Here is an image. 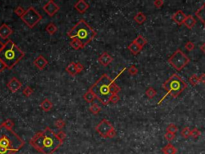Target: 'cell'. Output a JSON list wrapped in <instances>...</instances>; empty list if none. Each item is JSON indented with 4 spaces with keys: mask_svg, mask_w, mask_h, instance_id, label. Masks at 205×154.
I'll return each mask as SVG.
<instances>
[{
    "mask_svg": "<svg viewBox=\"0 0 205 154\" xmlns=\"http://www.w3.org/2000/svg\"><path fill=\"white\" fill-rule=\"evenodd\" d=\"M33 63L38 69L43 70L46 67V66L48 64V61L43 55H40L35 59Z\"/></svg>",
    "mask_w": 205,
    "mask_h": 154,
    "instance_id": "12",
    "label": "cell"
},
{
    "mask_svg": "<svg viewBox=\"0 0 205 154\" xmlns=\"http://www.w3.org/2000/svg\"><path fill=\"white\" fill-rule=\"evenodd\" d=\"M42 19L43 16L32 7H29L21 17L22 21L31 29L34 28L42 20Z\"/></svg>",
    "mask_w": 205,
    "mask_h": 154,
    "instance_id": "8",
    "label": "cell"
},
{
    "mask_svg": "<svg viewBox=\"0 0 205 154\" xmlns=\"http://www.w3.org/2000/svg\"><path fill=\"white\" fill-rule=\"evenodd\" d=\"M162 152L164 154H176L177 149L174 145H172V144L169 143L163 148Z\"/></svg>",
    "mask_w": 205,
    "mask_h": 154,
    "instance_id": "20",
    "label": "cell"
},
{
    "mask_svg": "<svg viewBox=\"0 0 205 154\" xmlns=\"http://www.w3.org/2000/svg\"><path fill=\"white\" fill-rule=\"evenodd\" d=\"M66 71L69 75H72V76H75L78 74L76 70V66H75V63L72 62L70 63L69 64L67 65V67H66Z\"/></svg>",
    "mask_w": 205,
    "mask_h": 154,
    "instance_id": "21",
    "label": "cell"
},
{
    "mask_svg": "<svg viewBox=\"0 0 205 154\" xmlns=\"http://www.w3.org/2000/svg\"><path fill=\"white\" fill-rule=\"evenodd\" d=\"M75 66H76V70H77V72H78V74L80 73L82 71H84V65L82 64L81 63H79V62L75 63Z\"/></svg>",
    "mask_w": 205,
    "mask_h": 154,
    "instance_id": "44",
    "label": "cell"
},
{
    "mask_svg": "<svg viewBox=\"0 0 205 154\" xmlns=\"http://www.w3.org/2000/svg\"><path fill=\"white\" fill-rule=\"evenodd\" d=\"M124 70H125V68L122 70L121 72L113 79H111L108 75L103 74L91 87L90 90L93 92V94L96 96V98L98 99L100 101L103 105H107V104H108L110 103V99H111V97L112 96V92L110 91L111 84L114 81H115V79L120 75V74L124 72Z\"/></svg>",
    "mask_w": 205,
    "mask_h": 154,
    "instance_id": "3",
    "label": "cell"
},
{
    "mask_svg": "<svg viewBox=\"0 0 205 154\" xmlns=\"http://www.w3.org/2000/svg\"><path fill=\"white\" fill-rule=\"evenodd\" d=\"M189 82L191 83L192 86H196L200 83V79H199V77L196 74H194L189 78Z\"/></svg>",
    "mask_w": 205,
    "mask_h": 154,
    "instance_id": "33",
    "label": "cell"
},
{
    "mask_svg": "<svg viewBox=\"0 0 205 154\" xmlns=\"http://www.w3.org/2000/svg\"><path fill=\"white\" fill-rule=\"evenodd\" d=\"M200 131L199 129H197V128H194V129L191 130V135H190V137H192L193 138H198L200 136Z\"/></svg>",
    "mask_w": 205,
    "mask_h": 154,
    "instance_id": "37",
    "label": "cell"
},
{
    "mask_svg": "<svg viewBox=\"0 0 205 154\" xmlns=\"http://www.w3.org/2000/svg\"><path fill=\"white\" fill-rule=\"evenodd\" d=\"M187 87L188 84L181 79V77L177 74H173L169 79H167L163 84V88L167 91V93L165 95L164 98L160 100L159 103H161V102L169 95L173 98H176L182 91L187 88Z\"/></svg>",
    "mask_w": 205,
    "mask_h": 154,
    "instance_id": "6",
    "label": "cell"
},
{
    "mask_svg": "<svg viewBox=\"0 0 205 154\" xmlns=\"http://www.w3.org/2000/svg\"><path fill=\"white\" fill-rule=\"evenodd\" d=\"M25 145V141L13 129L0 125V154H15Z\"/></svg>",
    "mask_w": 205,
    "mask_h": 154,
    "instance_id": "2",
    "label": "cell"
},
{
    "mask_svg": "<svg viewBox=\"0 0 205 154\" xmlns=\"http://www.w3.org/2000/svg\"><path fill=\"white\" fill-rule=\"evenodd\" d=\"M196 15L205 26V2L202 5L200 8L197 10V11L196 12Z\"/></svg>",
    "mask_w": 205,
    "mask_h": 154,
    "instance_id": "19",
    "label": "cell"
},
{
    "mask_svg": "<svg viewBox=\"0 0 205 154\" xmlns=\"http://www.w3.org/2000/svg\"><path fill=\"white\" fill-rule=\"evenodd\" d=\"M25 56V53L11 39L5 43V47L0 51V60L4 63L8 69H12Z\"/></svg>",
    "mask_w": 205,
    "mask_h": 154,
    "instance_id": "5",
    "label": "cell"
},
{
    "mask_svg": "<svg viewBox=\"0 0 205 154\" xmlns=\"http://www.w3.org/2000/svg\"><path fill=\"white\" fill-rule=\"evenodd\" d=\"M6 68H7V66H6V64H5L4 63L2 62V60H0V72H3V71H4Z\"/></svg>",
    "mask_w": 205,
    "mask_h": 154,
    "instance_id": "47",
    "label": "cell"
},
{
    "mask_svg": "<svg viewBox=\"0 0 205 154\" xmlns=\"http://www.w3.org/2000/svg\"><path fill=\"white\" fill-rule=\"evenodd\" d=\"M185 48H186L188 51H191L194 50V48H195V44H194L192 42H191V41H189V42H188V43L185 44Z\"/></svg>",
    "mask_w": 205,
    "mask_h": 154,
    "instance_id": "42",
    "label": "cell"
},
{
    "mask_svg": "<svg viewBox=\"0 0 205 154\" xmlns=\"http://www.w3.org/2000/svg\"><path fill=\"white\" fill-rule=\"evenodd\" d=\"M186 17H187L186 14H184L182 11L179 10V11H177L172 15V19L176 23L178 24L179 26H181V25L184 24V20L186 19Z\"/></svg>",
    "mask_w": 205,
    "mask_h": 154,
    "instance_id": "13",
    "label": "cell"
},
{
    "mask_svg": "<svg viewBox=\"0 0 205 154\" xmlns=\"http://www.w3.org/2000/svg\"><path fill=\"white\" fill-rule=\"evenodd\" d=\"M120 89L121 88L115 84V81L113 82V83L111 84V86H110V91H111L112 95H113V94H118V92L120 91Z\"/></svg>",
    "mask_w": 205,
    "mask_h": 154,
    "instance_id": "29",
    "label": "cell"
},
{
    "mask_svg": "<svg viewBox=\"0 0 205 154\" xmlns=\"http://www.w3.org/2000/svg\"><path fill=\"white\" fill-rule=\"evenodd\" d=\"M199 79H200V83H202V84H205V73L201 74V75L199 77Z\"/></svg>",
    "mask_w": 205,
    "mask_h": 154,
    "instance_id": "48",
    "label": "cell"
},
{
    "mask_svg": "<svg viewBox=\"0 0 205 154\" xmlns=\"http://www.w3.org/2000/svg\"><path fill=\"white\" fill-rule=\"evenodd\" d=\"M114 129V127L112 126L111 123L106 119L102 120L99 124L96 127V132L100 135L103 138H107V134L111 130Z\"/></svg>",
    "mask_w": 205,
    "mask_h": 154,
    "instance_id": "9",
    "label": "cell"
},
{
    "mask_svg": "<svg viewBox=\"0 0 205 154\" xmlns=\"http://www.w3.org/2000/svg\"><path fill=\"white\" fill-rule=\"evenodd\" d=\"M200 50L202 51H203V52L205 54V43H203V45H201L200 47Z\"/></svg>",
    "mask_w": 205,
    "mask_h": 154,
    "instance_id": "50",
    "label": "cell"
},
{
    "mask_svg": "<svg viewBox=\"0 0 205 154\" xmlns=\"http://www.w3.org/2000/svg\"><path fill=\"white\" fill-rule=\"evenodd\" d=\"M133 42H135V43L137 44V45H139V47H140L141 48H143L144 46L148 43V41H147V39H146L143 36H142L141 35H138L137 37H136V38H135V40L133 41Z\"/></svg>",
    "mask_w": 205,
    "mask_h": 154,
    "instance_id": "23",
    "label": "cell"
},
{
    "mask_svg": "<svg viewBox=\"0 0 205 154\" xmlns=\"http://www.w3.org/2000/svg\"><path fill=\"white\" fill-rule=\"evenodd\" d=\"M29 144L42 154H53L62 145L63 141L50 128L47 127L43 131L37 132Z\"/></svg>",
    "mask_w": 205,
    "mask_h": 154,
    "instance_id": "1",
    "label": "cell"
},
{
    "mask_svg": "<svg viewBox=\"0 0 205 154\" xmlns=\"http://www.w3.org/2000/svg\"><path fill=\"white\" fill-rule=\"evenodd\" d=\"M40 108L44 111L45 112H48L51 110V108H53V103H51V101L49 99H45L42 101V103H40Z\"/></svg>",
    "mask_w": 205,
    "mask_h": 154,
    "instance_id": "18",
    "label": "cell"
},
{
    "mask_svg": "<svg viewBox=\"0 0 205 154\" xmlns=\"http://www.w3.org/2000/svg\"><path fill=\"white\" fill-rule=\"evenodd\" d=\"M33 89L31 88L30 86H26L25 88L23 90V95L26 97H30L33 94Z\"/></svg>",
    "mask_w": 205,
    "mask_h": 154,
    "instance_id": "31",
    "label": "cell"
},
{
    "mask_svg": "<svg viewBox=\"0 0 205 154\" xmlns=\"http://www.w3.org/2000/svg\"><path fill=\"white\" fill-rule=\"evenodd\" d=\"M56 135H57L58 138L63 142V140H64L66 139V137H67V134H66L63 131H60Z\"/></svg>",
    "mask_w": 205,
    "mask_h": 154,
    "instance_id": "40",
    "label": "cell"
},
{
    "mask_svg": "<svg viewBox=\"0 0 205 154\" xmlns=\"http://www.w3.org/2000/svg\"><path fill=\"white\" fill-rule=\"evenodd\" d=\"M2 125L4 126L5 128H7L8 129H12L14 126V123L13 122V120H11V119H7L4 121V122L2 123Z\"/></svg>",
    "mask_w": 205,
    "mask_h": 154,
    "instance_id": "30",
    "label": "cell"
},
{
    "mask_svg": "<svg viewBox=\"0 0 205 154\" xmlns=\"http://www.w3.org/2000/svg\"><path fill=\"white\" fill-rule=\"evenodd\" d=\"M5 47V43H2V41H0V51H2V49L4 48Z\"/></svg>",
    "mask_w": 205,
    "mask_h": 154,
    "instance_id": "49",
    "label": "cell"
},
{
    "mask_svg": "<svg viewBox=\"0 0 205 154\" xmlns=\"http://www.w3.org/2000/svg\"><path fill=\"white\" fill-rule=\"evenodd\" d=\"M89 109H90V111H91L93 114H98V113L101 111V108L97 104V103H93V104H91V107L89 108Z\"/></svg>",
    "mask_w": 205,
    "mask_h": 154,
    "instance_id": "32",
    "label": "cell"
},
{
    "mask_svg": "<svg viewBox=\"0 0 205 154\" xmlns=\"http://www.w3.org/2000/svg\"><path fill=\"white\" fill-rule=\"evenodd\" d=\"M190 62L189 58L180 49H177L171 57L168 59V63L176 71H181Z\"/></svg>",
    "mask_w": 205,
    "mask_h": 154,
    "instance_id": "7",
    "label": "cell"
},
{
    "mask_svg": "<svg viewBox=\"0 0 205 154\" xmlns=\"http://www.w3.org/2000/svg\"><path fill=\"white\" fill-rule=\"evenodd\" d=\"M84 99L87 102V103H92L94 101V100L96 98V96H95V95L93 94V92L89 89L88 91H87L86 93L84 95Z\"/></svg>",
    "mask_w": 205,
    "mask_h": 154,
    "instance_id": "25",
    "label": "cell"
},
{
    "mask_svg": "<svg viewBox=\"0 0 205 154\" xmlns=\"http://www.w3.org/2000/svg\"><path fill=\"white\" fill-rule=\"evenodd\" d=\"M154 6H155L156 8H160V7H163V5H164V1L163 0H155V1H154Z\"/></svg>",
    "mask_w": 205,
    "mask_h": 154,
    "instance_id": "45",
    "label": "cell"
},
{
    "mask_svg": "<svg viewBox=\"0 0 205 154\" xmlns=\"http://www.w3.org/2000/svg\"><path fill=\"white\" fill-rule=\"evenodd\" d=\"M43 10L50 17L54 16L60 10V6L56 4L53 0H50L43 7Z\"/></svg>",
    "mask_w": 205,
    "mask_h": 154,
    "instance_id": "10",
    "label": "cell"
},
{
    "mask_svg": "<svg viewBox=\"0 0 205 154\" xmlns=\"http://www.w3.org/2000/svg\"><path fill=\"white\" fill-rule=\"evenodd\" d=\"M22 86H23V84L17 79L16 77L11 78L7 84V87L12 93H16L17 91L21 88Z\"/></svg>",
    "mask_w": 205,
    "mask_h": 154,
    "instance_id": "11",
    "label": "cell"
},
{
    "mask_svg": "<svg viewBox=\"0 0 205 154\" xmlns=\"http://www.w3.org/2000/svg\"><path fill=\"white\" fill-rule=\"evenodd\" d=\"M146 19H147V18H146L145 14H143V12H139L134 16V20L138 24L143 23L146 21Z\"/></svg>",
    "mask_w": 205,
    "mask_h": 154,
    "instance_id": "24",
    "label": "cell"
},
{
    "mask_svg": "<svg viewBox=\"0 0 205 154\" xmlns=\"http://www.w3.org/2000/svg\"><path fill=\"white\" fill-rule=\"evenodd\" d=\"M75 9L80 14H84V12L87 11V10L89 8V4L87 3L84 0H79L75 4Z\"/></svg>",
    "mask_w": 205,
    "mask_h": 154,
    "instance_id": "15",
    "label": "cell"
},
{
    "mask_svg": "<svg viewBox=\"0 0 205 154\" xmlns=\"http://www.w3.org/2000/svg\"><path fill=\"white\" fill-rule=\"evenodd\" d=\"M116 136V132H115V130L112 129L109 132H108V134H107V138H113V137H115Z\"/></svg>",
    "mask_w": 205,
    "mask_h": 154,
    "instance_id": "46",
    "label": "cell"
},
{
    "mask_svg": "<svg viewBox=\"0 0 205 154\" xmlns=\"http://www.w3.org/2000/svg\"><path fill=\"white\" fill-rule=\"evenodd\" d=\"M177 131H178V128H177L175 125H173V124H171V125H169L167 127V132H172V133H175V134H176Z\"/></svg>",
    "mask_w": 205,
    "mask_h": 154,
    "instance_id": "36",
    "label": "cell"
},
{
    "mask_svg": "<svg viewBox=\"0 0 205 154\" xmlns=\"http://www.w3.org/2000/svg\"><path fill=\"white\" fill-rule=\"evenodd\" d=\"M128 72L129 74H131V75H136L137 73H138V69H137V67H136V66H131V67H130L128 68Z\"/></svg>",
    "mask_w": 205,
    "mask_h": 154,
    "instance_id": "41",
    "label": "cell"
},
{
    "mask_svg": "<svg viewBox=\"0 0 205 154\" xmlns=\"http://www.w3.org/2000/svg\"><path fill=\"white\" fill-rule=\"evenodd\" d=\"M175 137H176V134L170 132H167L164 135L165 139L167 140H168V141H172V140L175 138Z\"/></svg>",
    "mask_w": 205,
    "mask_h": 154,
    "instance_id": "39",
    "label": "cell"
},
{
    "mask_svg": "<svg viewBox=\"0 0 205 154\" xmlns=\"http://www.w3.org/2000/svg\"><path fill=\"white\" fill-rule=\"evenodd\" d=\"M25 10L23 9V7H21V6H19V7H17L15 9H14V13H15V14H16L17 16H19L21 18L23 15L24 14V13H25Z\"/></svg>",
    "mask_w": 205,
    "mask_h": 154,
    "instance_id": "34",
    "label": "cell"
},
{
    "mask_svg": "<svg viewBox=\"0 0 205 154\" xmlns=\"http://www.w3.org/2000/svg\"><path fill=\"white\" fill-rule=\"evenodd\" d=\"M13 33L12 29L7 23H2L0 26V38L2 39H7Z\"/></svg>",
    "mask_w": 205,
    "mask_h": 154,
    "instance_id": "14",
    "label": "cell"
},
{
    "mask_svg": "<svg viewBox=\"0 0 205 154\" xmlns=\"http://www.w3.org/2000/svg\"><path fill=\"white\" fill-rule=\"evenodd\" d=\"M190 135H191V129L188 127H185L184 128H183V130L181 131L182 137L187 139V138H188L190 137Z\"/></svg>",
    "mask_w": 205,
    "mask_h": 154,
    "instance_id": "35",
    "label": "cell"
},
{
    "mask_svg": "<svg viewBox=\"0 0 205 154\" xmlns=\"http://www.w3.org/2000/svg\"><path fill=\"white\" fill-rule=\"evenodd\" d=\"M145 93H146V96H148V98L152 99L156 96L157 92H156V91H155V89L153 88H149L147 89V91H146Z\"/></svg>",
    "mask_w": 205,
    "mask_h": 154,
    "instance_id": "28",
    "label": "cell"
},
{
    "mask_svg": "<svg viewBox=\"0 0 205 154\" xmlns=\"http://www.w3.org/2000/svg\"><path fill=\"white\" fill-rule=\"evenodd\" d=\"M98 61L100 63L102 66L106 67V66L109 65L110 63L113 61V58H112V56L108 54V53L103 52L102 55L99 57Z\"/></svg>",
    "mask_w": 205,
    "mask_h": 154,
    "instance_id": "16",
    "label": "cell"
},
{
    "mask_svg": "<svg viewBox=\"0 0 205 154\" xmlns=\"http://www.w3.org/2000/svg\"><path fill=\"white\" fill-rule=\"evenodd\" d=\"M65 125H66V124H65L64 120H61V119H60V120H57L55 122V127L58 128H60V129H62L65 126Z\"/></svg>",
    "mask_w": 205,
    "mask_h": 154,
    "instance_id": "38",
    "label": "cell"
},
{
    "mask_svg": "<svg viewBox=\"0 0 205 154\" xmlns=\"http://www.w3.org/2000/svg\"><path fill=\"white\" fill-rule=\"evenodd\" d=\"M119 100V96L118 94H113V95L112 96V97H111V99H110V102L113 103H117Z\"/></svg>",
    "mask_w": 205,
    "mask_h": 154,
    "instance_id": "43",
    "label": "cell"
},
{
    "mask_svg": "<svg viewBox=\"0 0 205 154\" xmlns=\"http://www.w3.org/2000/svg\"><path fill=\"white\" fill-rule=\"evenodd\" d=\"M96 31L84 19H80L68 32L67 35L72 39H78L85 48L96 36Z\"/></svg>",
    "mask_w": 205,
    "mask_h": 154,
    "instance_id": "4",
    "label": "cell"
},
{
    "mask_svg": "<svg viewBox=\"0 0 205 154\" xmlns=\"http://www.w3.org/2000/svg\"><path fill=\"white\" fill-rule=\"evenodd\" d=\"M127 48H128V50L135 55L140 52L141 50L143 49V48H141L139 46L137 45L135 42H132L131 43H130L128 45V47H127Z\"/></svg>",
    "mask_w": 205,
    "mask_h": 154,
    "instance_id": "22",
    "label": "cell"
},
{
    "mask_svg": "<svg viewBox=\"0 0 205 154\" xmlns=\"http://www.w3.org/2000/svg\"><path fill=\"white\" fill-rule=\"evenodd\" d=\"M184 26H186L187 28L192 29L194 26H196V20L192 15H188L186 17V19L184 20Z\"/></svg>",
    "mask_w": 205,
    "mask_h": 154,
    "instance_id": "17",
    "label": "cell"
},
{
    "mask_svg": "<svg viewBox=\"0 0 205 154\" xmlns=\"http://www.w3.org/2000/svg\"><path fill=\"white\" fill-rule=\"evenodd\" d=\"M70 45L72 48H74L75 50H79V49L84 48L82 43L78 39H72V41L70 42Z\"/></svg>",
    "mask_w": 205,
    "mask_h": 154,
    "instance_id": "27",
    "label": "cell"
},
{
    "mask_svg": "<svg viewBox=\"0 0 205 154\" xmlns=\"http://www.w3.org/2000/svg\"><path fill=\"white\" fill-rule=\"evenodd\" d=\"M57 30H58L57 26H55L53 23H50L47 26V27H46V31H47L50 35H55V34L56 33Z\"/></svg>",
    "mask_w": 205,
    "mask_h": 154,
    "instance_id": "26",
    "label": "cell"
}]
</instances>
